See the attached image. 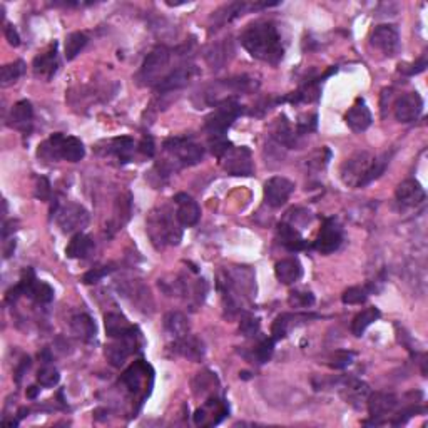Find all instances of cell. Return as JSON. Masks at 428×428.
Returning a JSON list of instances; mask_svg holds the SVG:
<instances>
[{"label": "cell", "instance_id": "6da1fadb", "mask_svg": "<svg viewBox=\"0 0 428 428\" xmlns=\"http://www.w3.org/2000/svg\"><path fill=\"white\" fill-rule=\"evenodd\" d=\"M241 43L257 61L276 66L283 59L284 49L275 23L257 21L249 23L241 34Z\"/></svg>", "mask_w": 428, "mask_h": 428}, {"label": "cell", "instance_id": "7a4b0ae2", "mask_svg": "<svg viewBox=\"0 0 428 428\" xmlns=\"http://www.w3.org/2000/svg\"><path fill=\"white\" fill-rule=\"evenodd\" d=\"M390 156L382 154L375 157L367 150H358L342 164L340 176L348 188H364L385 173Z\"/></svg>", "mask_w": 428, "mask_h": 428}, {"label": "cell", "instance_id": "3957f363", "mask_svg": "<svg viewBox=\"0 0 428 428\" xmlns=\"http://www.w3.org/2000/svg\"><path fill=\"white\" fill-rule=\"evenodd\" d=\"M171 209L162 206V208L153 209L146 221L148 226V235L153 241V244L157 249H162L166 246H176L179 244L182 237V229L177 217L174 216Z\"/></svg>", "mask_w": 428, "mask_h": 428}, {"label": "cell", "instance_id": "277c9868", "mask_svg": "<svg viewBox=\"0 0 428 428\" xmlns=\"http://www.w3.org/2000/svg\"><path fill=\"white\" fill-rule=\"evenodd\" d=\"M39 157L46 161L64 159L69 162H79L86 156L84 144L74 136H64L62 133H55L46 142L39 146Z\"/></svg>", "mask_w": 428, "mask_h": 428}, {"label": "cell", "instance_id": "5b68a950", "mask_svg": "<svg viewBox=\"0 0 428 428\" xmlns=\"http://www.w3.org/2000/svg\"><path fill=\"white\" fill-rule=\"evenodd\" d=\"M243 114V106L236 101V97H228L217 102L216 109L206 117V130L209 137H224L233 122Z\"/></svg>", "mask_w": 428, "mask_h": 428}, {"label": "cell", "instance_id": "8992f818", "mask_svg": "<svg viewBox=\"0 0 428 428\" xmlns=\"http://www.w3.org/2000/svg\"><path fill=\"white\" fill-rule=\"evenodd\" d=\"M169 61H171V50L168 47H156V49L146 57L144 64H142L137 79L142 86H153L159 84L164 79V72L168 69Z\"/></svg>", "mask_w": 428, "mask_h": 428}, {"label": "cell", "instance_id": "52a82bcc", "mask_svg": "<svg viewBox=\"0 0 428 428\" xmlns=\"http://www.w3.org/2000/svg\"><path fill=\"white\" fill-rule=\"evenodd\" d=\"M164 149L171 154L174 162L181 166H194L201 162L204 156L203 146L191 137H171L164 142Z\"/></svg>", "mask_w": 428, "mask_h": 428}, {"label": "cell", "instance_id": "ba28073f", "mask_svg": "<svg viewBox=\"0 0 428 428\" xmlns=\"http://www.w3.org/2000/svg\"><path fill=\"white\" fill-rule=\"evenodd\" d=\"M224 171L231 176H253L255 164H253L251 150L248 148H229L221 157Z\"/></svg>", "mask_w": 428, "mask_h": 428}, {"label": "cell", "instance_id": "9c48e42d", "mask_svg": "<svg viewBox=\"0 0 428 428\" xmlns=\"http://www.w3.org/2000/svg\"><path fill=\"white\" fill-rule=\"evenodd\" d=\"M343 241V229L335 217H327L321 224L318 236H316L313 248L321 255H331L340 248Z\"/></svg>", "mask_w": 428, "mask_h": 428}, {"label": "cell", "instance_id": "30bf717a", "mask_svg": "<svg viewBox=\"0 0 428 428\" xmlns=\"http://www.w3.org/2000/svg\"><path fill=\"white\" fill-rule=\"evenodd\" d=\"M55 221L64 233L81 231L89 224V213L81 204L67 203L55 211Z\"/></svg>", "mask_w": 428, "mask_h": 428}, {"label": "cell", "instance_id": "8fae6325", "mask_svg": "<svg viewBox=\"0 0 428 428\" xmlns=\"http://www.w3.org/2000/svg\"><path fill=\"white\" fill-rule=\"evenodd\" d=\"M370 42L375 49L382 50V52L388 55V57H393V55L398 54L400 50L398 29H396L395 26H390V23L376 26L373 32H371Z\"/></svg>", "mask_w": 428, "mask_h": 428}, {"label": "cell", "instance_id": "7c38bea8", "mask_svg": "<svg viewBox=\"0 0 428 428\" xmlns=\"http://www.w3.org/2000/svg\"><path fill=\"white\" fill-rule=\"evenodd\" d=\"M293 191H295V182L286 179V177L275 176L264 184V201L269 208H281L286 204Z\"/></svg>", "mask_w": 428, "mask_h": 428}, {"label": "cell", "instance_id": "4fadbf2b", "mask_svg": "<svg viewBox=\"0 0 428 428\" xmlns=\"http://www.w3.org/2000/svg\"><path fill=\"white\" fill-rule=\"evenodd\" d=\"M19 286H21L23 295L29 296V298H32L41 304L50 303V301L54 300V289L47 283H43V281H39L35 278L32 269H26V271L22 273Z\"/></svg>", "mask_w": 428, "mask_h": 428}, {"label": "cell", "instance_id": "5bb4252c", "mask_svg": "<svg viewBox=\"0 0 428 428\" xmlns=\"http://www.w3.org/2000/svg\"><path fill=\"white\" fill-rule=\"evenodd\" d=\"M423 113V99L418 93H410L402 96L395 104V117L398 122L408 124L422 116Z\"/></svg>", "mask_w": 428, "mask_h": 428}, {"label": "cell", "instance_id": "9a60e30c", "mask_svg": "<svg viewBox=\"0 0 428 428\" xmlns=\"http://www.w3.org/2000/svg\"><path fill=\"white\" fill-rule=\"evenodd\" d=\"M367 403H368V414H370V417L373 418V422H367V423H375V425H380L378 418L391 414V411L398 407V396L393 393L375 391V393H370V396H368Z\"/></svg>", "mask_w": 428, "mask_h": 428}, {"label": "cell", "instance_id": "2e32d148", "mask_svg": "<svg viewBox=\"0 0 428 428\" xmlns=\"http://www.w3.org/2000/svg\"><path fill=\"white\" fill-rule=\"evenodd\" d=\"M174 204L177 206L176 217L182 228H191V226L197 224V221H200L201 217V209L200 204H197L189 194H176V196H174Z\"/></svg>", "mask_w": 428, "mask_h": 428}, {"label": "cell", "instance_id": "e0dca14e", "mask_svg": "<svg viewBox=\"0 0 428 428\" xmlns=\"http://www.w3.org/2000/svg\"><path fill=\"white\" fill-rule=\"evenodd\" d=\"M196 75V67L194 66H181L177 69H174L168 75H164V79L156 86V90L159 94H168L173 90L182 89L191 82V79Z\"/></svg>", "mask_w": 428, "mask_h": 428}, {"label": "cell", "instance_id": "ac0fdd59", "mask_svg": "<svg viewBox=\"0 0 428 428\" xmlns=\"http://www.w3.org/2000/svg\"><path fill=\"white\" fill-rule=\"evenodd\" d=\"M136 333L126 336V338H119L113 344L106 348V356L113 367H122L129 355L136 350Z\"/></svg>", "mask_w": 428, "mask_h": 428}, {"label": "cell", "instance_id": "d6986e66", "mask_svg": "<svg viewBox=\"0 0 428 428\" xmlns=\"http://www.w3.org/2000/svg\"><path fill=\"white\" fill-rule=\"evenodd\" d=\"M344 122L351 130L355 133H363L371 126V113L367 107V102L362 97L356 99V102L350 107L347 114H344Z\"/></svg>", "mask_w": 428, "mask_h": 428}, {"label": "cell", "instance_id": "ffe728a7", "mask_svg": "<svg viewBox=\"0 0 428 428\" xmlns=\"http://www.w3.org/2000/svg\"><path fill=\"white\" fill-rule=\"evenodd\" d=\"M224 415H228V407L223 402H220V400H209V402H206L204 407H201L196 411L194 422H196V425L203 427L216 425V423H220L224 418Z\"/></svg>", "mask_w": 428, "mask_h": 428}, {"label": "cell", "instance_id": "44dd1931", "mask_svg": "<svg viewBox=\"0 0 428 428\" xmlns=\"http://www.w3.org/2000/svg\"><path fill=\"white\" fill-rule=\"evenodd\" d=\"M427 194L418 181L407 179L396 188V200L403 206H418L425 201Z\"/></svg>", "mask_w": 428, "mask_h": 428}, {"label": "cell", "instance_id": "7402d4cb", "mask_svg": "<svg viewBox=\"0 0 428 428\" xmlns=\"http://www.w3.org/2000/svg\"><path fill=\"white\" fill-rule=\"evenodd\" d=\"M34 74L39 77L52 79V75L57 72L59 69V59H57V42H54L50 46V49L47 52L34 59Z\"/></svg>", "mask_w": 428, "mask_h": 428}, {"label": "cell", "instance_id": "603a6c76", "mask_svg": "<svg viewBox=\"0 0 428 428\" xmlns=\"http://www.w3.org/2000/svg\"><path fill=\"white\" fill-rule=\"evenodd\" d=\"M148 370H149L148 364L142 362H136L124 375H122L121 378L122 383H124L133 393H141L142 390H144L146 393H149V390L142 388L144 387V383L148 382Z\"/></svg>", "mask_w": 428, "mask_h": 428}, {"label": "cell", "instance_id": "cb8c5ba5", "mask_svg": "<svg viewBox=\"0 0 428 428\" xmlns=\"http://www.w3.org/2000/svg\"><path fill=\"white\" fill-rule=\"evenodd\" d=\"M275 275L280 283L293 284L303 276V266L296 257H286V260H281L276 263Z\"/></svg>", "mask_w": 428, "mask_h": 428}, {"label": "cell", "instance_id": "d4e9b609", "mask_svg": "<svg viewBox=\"0 0 428 428\" xmlns=\"http://www.w3.org/2000/svg\"><path fill=\"white\" fill-rule=\"evenodd\" d=\"M104 321L107 336L113 340L126 338V336L136 333V327H133V324H130L124 316L119 315V313H107Z\"/></svg>", "mask_w": 428, "mask_h": 428}, {"label": "cell", "instance_id": "484cf974", "mask_svg": "<svg viewBox=\"0 0 428 428\" xmlns=\"http://www.w3.org/2000/svg\"><path fill=\"white\" fill-rule=\"evenodd\" d=\"M343 396L348 403L358 407L360 403L367 402L370 396V387L358 378H347L343 380Z\"/></svg>", "mask_w": 428, "mask_h": 428}, {"label": "cell", "instance_id": "4316f807", "mask_svg": "<svg viewBox=\"0 0 428 428\" xmlns=\"http://www.w3.org/2000/svg\"><path fill=\"white\" fill-rule=\"evenodd\" d=\"M278 237L280 243L283 244L288 251H303V249L308 248L307 240L300 235L298 229H295V226L288 224V223H280L278 224Z\"/></svg>", "mask_w": 428, "mask_h": 428}, {"label": "cell", "instance_id": "83f0119b", "mask_svg": "<svg viewBox=\"0 0 428 428\" xmlns=\"http://www.w3.org/2000/svg\"><path fill=\"white\" fill-rule=\"evenodd\" d=\"M174 351H176L177 355L184 356V358L193 360V362H200L204 356V344L201 340L188 335L184 336V338L174 342Z\"/></svg>", "mask_w": 428, "mask_h": 428}, {"label": "cell", "instance_id": "f1b7e54d", "mask_svg": "<svg viewBox=\"0 0 428 428\" xmlns=\"http://www.w3.org/2000/svg\"><path fill=\"white\" fill-rule=\"evenodd\" d=\"M32 119H34V109L32 104L29 101H19L17 104L12 107L10 110V124L14 128L23 130H30V126H32Z\"/></svg>", "mask_w": 428, "mask_h": 428}, {"label": "cell", "instance_id": "f546056e", "mask_svg": "<svg viewBox=\"0 0 428 428\" xmlns=\"http://www.w3.org/2000/svg\"><path fill=\"white\" fill-rule=\"evenodd\" d=\"M94 251V241L93 237L84 235V233H77L72 236L70 243L67 244L66 255L74 260H86Z\"/></svg>", "mask_w": 428, "mask_h": 428}, {"label": "cell", "instance_id": "4dcf8cb0", "mask_svg": "<svg viewBox=\"0 0 428 428\" xmlns=\"http://www.w3.org/2000/svg\"><path fill=\"white\" fill-rule=\"evenodd\" d=\"M271 136H273V139L278 142V144L286 146V148H295L296 136H298V133L291 128V124H289L286 117L280 116L278 119H276L275 124H273Z\"/></svg>", "mask_w": 428, "mask_h": 428}, {"label": "cell", "instance_id": "1f68e13d", "mask_svg": "<svg viewBox=\"0 0 428 428\" xmlns=\"http://www.w3.org/2000/svg\"><path fill=\"white\" fill-rule=\"evenodd\" d=\"M164 328L171 333L174 338L181 340L189 335V320L179 311H171L166 315Z\"/></svg>", "mask_w": 428, "mask_h": 428}, {"label": "cell", "instance_id": "d6a6232c", "mask_svg": "<svg viewBox=\"0 0 428 428\" xmlns=\"http://www.w3.org/2000/svg\"><path fill=\"white\" fill-rule=\"evenodd\" d=\"M70 328H72L74 335L77 338L84 340V342L96 338V323H94L89 315L74 316L72 321H70Z\"/></svg>", "mask_w": 428, "mask_h": 428}, {"label": "cell", "instance_id": "836d02e7", "mask_svg": "<svg viewBox=\"0 0 428 428\" xmlns=\"http://www.w3.org/2000/svg\"><path fill=\"white\" fill-rule=\"evenodd\" d=\"M107 153L114 154V156H116L121 162H129L134 153L133 137H128V136L116 137V139H113L109 142V149H107Z\"/></svg>", "mask_w": 428, "mask_h": 428}, {"label": "cell", "instance_id": "e575fe53", "mask_svg": "<svg viewBox=\"0 0 428 428\" xmlns=\"http://www.w3.org/2000/svg\"><path fill=\"white\" fill-rule=\"evenodd\" d=\"M380 316H382V313H380L378 308H367V310L358 313V315L353 318V323H351V331H353V335L362 336L364 330H367L370 324H373Z\"/></svg>", "mask_w": 428, "mask_h": 428}, {"label": "cell", "instance_id": "d590c367", "mask_svg": "<svg viewBox=\"0 0 428 428\" xmlns=\"http://www.w3.org/2000/svg\"><path fill=\"white\" fill-rule=\"evenodd\" d=\"M87 41H89V39H87L86 34H82V32L70 34L69 37L66 39V59L67 61H72V59L77 57V55L81 54V50L86 47Z\"/></svg>", "mask_w": 428, "mask_h": 428}, {"label": "cell", "instance_id": "8d00e7d4", "mask_svg": "<svg viewBox=\"0 0 428 428\" xmlns=\"http://www.w3.org/2000/svg\"><path fill=\"white\" fill-rule=\"evenodd\" d=\"M23 72H26V64L22 61H15L10 62V64H6L2 67V86L7 87L14 82L19 81V77H22Z\"/></svg>", "mask_w": 428, "mask_h": 428}, {"label": "cell", "instance_id": "74e56055", "mask_svg": "<svg viewBox=\"0 0 428 428\" xmlns=\"http://www.w3.org/2000/svg\"><path fill=\"white\" fill-rule=\"evenodd\" d=\"M370 289L362 286H351L342 295V301L344 304H362L367 301Z\"/></svg>", "mask_w": 428, "mask_h": 428}, {"label": "cell", "instance_id": "f35d334b", "mask_svg": "<svg viewBox=\"0 0 428 428\" xmlns=\"http://www.w3.org/2000/svg\"><path fill=\"white\" fill-rule=\"evenodd\" d=\"M288 303L289 307L293 308H310L315 304V296H313V293L310 291H300V289H296V291L289 293Z\"/></svg>", "mask_w": 428, "mask_h": 428}, {"label": "cell", "instance_id": "ab89813d", "mask_svg": "<svg viewBox=\"0 0 428 428\" xmlns=\"http://www.w3.org/2000/svg\"><path fill=\"white\" fill-rule=\"evenodd\" d=\"M291 315H281L273 321L271 324V335L275 342H280V340L286 338L288 331H289V321H291Z\"/></svg>", "mask_w": 428, "mask_h": 428}, {"label": "cell", "instance_id": "60d3db41", "mask_svg": "<svg viewBox=\"0 0 428 428\" xmlns=\"http://www.w3.org/2000/svg\"><path fill=\"white\" fill-rule=\"evenodd\" d=\"M59 380H61L59 371L55 370L54 367H49V364H46V367L41 368L37 373V382L41 383V387H46V388L55 387L59 383Z\"/></svg>", "mask_w": 428, "mask_h": 428}, {"label": "cell", "instance_id": "b9f144b4", "mask_svg": "<svg viewBox=\"0 0 428 428\" xmlns=\"http://www.w3.org/2000/svg\"><path fill=\"white\" fill-rule=\"evenodd\" d=\"M273 351H275V340L273 338H266L263 340L260 344L256 347L255 350V356L257 360V363H266L271 360Z\"/></svg>", "mask_w": 428, "mask_h": 428}, {"label": "cell", "instance_id": "7bdbcfd3", "mask_svg": "<svg viewBox=\"0 0 428 428\" xmlns=\"http://www.w3.org/2000/svg\"><path fill=\"white\" fill-rule=\"evenodd\" d=\"M353 356L355 355L351 353V351H343V350L336 351V353L331 356L330 367L335 368V370H343V368L350 367L351 362H353Z\"/></svg>", "mask_w": 428, "mask_h": 428}, {"label": "cell", "instance_id": "ee69618b", "mask_svg": "<svg viewBox=\"0 0 428 428\" xmlns=\"http://www.w3.org/2000/svg\"><path fill=\"white\" fill-rule=\"evenodd\" d=\"M113 264H109V266H99V268H94L90 269V271H87L84 276H82V281H84L86 284H93V283H99L104 276L109 275L110 271H113Z\"/></svg>", "mask_w": 428, "mask_h": 428}, {"label": "cell", "instance_id": "f6af8a7d", "mask_svg": "<svg viewBox=\"0 0 428 428\" xmlns=\"http://www.w3.org/2000/svg\"><path fill=\"white\" fill-rule=\"evenodd\" d=\"M260 320L255 318V316H244L240 323V331L243 333L244 336H255L257 331H260Z\"/></svg>", "mask_w": 428, "mask_h": 428}, {"label": "cell", "instance_id": "bcb514c9", "mask_svg": "<svg viewBox=\"0 0 428 428\" xmlns=\"http://www.w3.org/2000/svg\"><path fill=\"white\" fill-rule=\"evenodd\" d=\"M35 197L41 201H47L50 197V182L47 177H37V184H35Z\"/></svg>", "mask_w": 428, "mask_h": 428}, {"label": "cell", "instance_id": "7dc6e473", "mask_svg": "<svg viewBox=\"0 0 428 428\" xmlns=\"http://www.w3.org/2000/svg\"><path fill=\"white\" fill-rule=\"evenodd\" d=\"M427 69V57L423 55L420 61L415 62V64H410V66H400V72L405 74V75H415V74H420L423 72V70Z\"/></svg>", "mask_w": 428, "mask_h": 428}, {"label": "cell", "instance_id": "c3c4849f", "mask_svg": "<svg viewBox=\"0 0 428 428\" xmlns=\"http://www.w3.org/2000/svg\"><path fill=\"white\" fill-rule=\"evenodd\" d=\"M3 34H6L7 42H9L12 47L21 46V37H19V32L15 30L14 26H10V23H6V27H3Z\"/></svg>", "mask_w": 428, "mask_h": 428}, {"label": "cell", "instance_id": "681fc988", "mask_svg": "<svg viewBox=\"0 0 428 428\" xmlns=\"http://www.w3.org/2000/svg\"><path fill=\"white\" fill-rule=\"evenodd\" d=\"M139 150L144 156L148 157H153L154 153H156V149H154V141L150 136H144L142 137V141L139 142Z\"/></svg>", "mask_w": 428, "mask_h": 428}, {"label": "cell", "instance_id": "f907efd6", "mask_svg": "<svg viewBox=\"0 0 428 428\" xmlns=\"http://www.w3.org/2000/svg\"><path fill=\"white\" fill-rule=\"evenodd\" d=\"M29 368H30V358H29V356H27V358H22V362L19 363L17 370H15V382L21 383L22 376L26 375V371L29 370Z\"/></svg>", "mask_w": 428, "mask_h": 428}, {"label": "cell", "instance_id": "816d5d0a", "mask_svg": "<svg viewBox=\"0 0 428 428\" xmlns=\"http://www.w3.org/2000/svg\"><path fill=\"white\" fill-rule=\"evenodd\" d=\"M39 390H41V388H37V387H29V388H27V398L34 400L35 396L39 395Z\"/></svg>", "mask_w": 428, "mask_h": 428}, {"label": "cell", "instance_id": "f5cc1de1", "mask_svg": "<svg viewBox=\"0 0 428 428\" xmlns=\"http://www.w3.org/2000/svg\"><path fill=\"white\" fill-rule=\"evenodd\" d=\"M12 251H15V241L12 240L9 243V246L6 248V257H9L12 255Z\"/></svg>", "mask_w": 428, "mask_h": 428}, {"label": "cell", "instance_id": "db71d44e", "mask_svg": "<svg viewBox=\"0 0 428 428\" xmlns=\"http://www.w3.org/2000/svg\"><path fill=\"white\" fill-rule=\"evenodd\" d=\"M27 414H29V410H27V408H21V410H19V418H23Z\"/></svg>", "mask_w": 428, "mask_h": 428}]
</instances>
